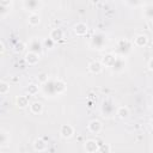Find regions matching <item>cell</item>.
Wrapping results in <instances>:
<instances>
[{
    "label": "cell",
    "mask_w": 153,
    "mask_h": 153,
    "mask_svg": "<svg viewBox=\"0 0 153 153\" xmlns=\"http://www.w3.org/2000/svg\"><path fill=\"white\" fill-rule=\"evenodd\" d=\"M116 115L120 118H122V120L128 118V116H129V109L127 106H118L117 110H116Z\"/></svg>",
    "instance_id": "obj_23"
},
{
    "label": "cell",
    "mask_w": 153,
    "mask_h": 153,
    "mask_svg": "<svg viewBox=\"0 0 153 153\" xmlns=\"http://www.w3.org/2000/svg\"><path fill=\"white\" fill-rule=\"evenodd\" d=\"M74 134V128L73 126L71 124H62L61 128H60V135L63 137V139H69L72 137Z\"/></svg>",
    "instance_id": "obj_9"
},
{
    "label": "cell",
    "mask_w": 153,
    "mask_h": 153,
    "mask_svg": "<svg viewBox=\"0 0 153 153\" xmlns=\"http://www.w3.org/2000/svg\"><path fill=\"white\" fill-rule=\"evenodd\" d=\"M133 42L126 39V38H121L116 42V48H115V51H116V55L121 56V57H126L133 49Z\"/></svg>",
    "instance_id": "obj_1"
},
{
    "label": "cell",
    "mask_w": 153,
    "mask_h": 153,
    "mask_svg": "<svg viewBox=\"0 0 153 153\" xmlns=\"http://www.w3.org/2000/svg\"><path fill=\"white\" fill-rule=\"evenodd\" d=\"M84 148L87 153H96L99 151V143L96 140H87L84 145Z\"/></svg>",
    "instance_id": "obj_11"
},
{
    "label": "cell",
    "mask_w": 153,
    "mask_h": 153,
    "mask_svg": "<svg viewBox=\"0 0 153 153\" xmlns=\"http://www.w3.org/2000/svg\"><path fill=\"white\" fill-rule=\"evenodd\" d=\"M54 44H55V42H54L53 39H50L49 37L43 41V47H44V48H45V47H47V48L49 47V49H51V48L54 47Z\"/></svg>",
    "instance_id": "obj_29"
},
{
    "label": "cell",
    "mask_w": 153,
    "mask_h": 153,
    "mask_svg": "<svg viewBox=\"0 0 153 153\" xmlns=\"http://www.w3.org/2000/svg\"><path fill=\"white\" fill-rule=\"evenodd\" d=\"M152 148H153V142H152Z\"/></svg>",
    "instance_id": "obj_35"
},
{
    "label": "cell",
    "mask_w": 153,
    "mask_h": 153,
    "mask_svg": "<svg viewBox=\"0 0 153 153\" xmlns=\"http://www.w3.org/2000/svg\"><path fill=\"white\" fill-rule=\"evenodd\" d=\"M42 92L45 97H55L56 94V90H55V80L54 79H49L47 82H44L42 85Z\"/></svg>",
    "instance_id": "obj_4"
},
{
    "label": "cell",
    "mask_w": 153,
    "mask_h": 153,
    "mask_svg": "<svg viewBox=\"0 0 153 153\" xmlns=\"http://www.w3.org/2000/svg\"><path fill=\"white\" fill-rule=\"evenodd\" d=\"M87 30H88L87 24H85V23H82V22L76 23V24L74 25V27H73L74 33L78 35V36H85V35L87 33Z\"/></svg>",
    "instance_id": "obj_12"
},
{
    "label": "cell",
    "mask_w": 153,
    "mask_h": 153,
    "mask_svg": "<svg viewBox=\"0 0 153 153\" xmlns=\"http://www.w3.org/2000/svg\"><path fill=\"white\" fill-rule=\"evenodd\" d=\"M149 124H151V128H152V129H153V118H152V120H151V121H149Z\"/></svg>",
    "instance_id": "obj_33"
},
{
    "label": "cell",
    "mask_w": 153,
    "mask_h": 153,
    "mask_svg": "<svg viewBox=\"0 0 153 153\" xmlns=\"http://www.w3.org/2000/svg\"><path fill=\"white\" fill-rule=\"evenodd\" d=\"M8 142H10V135L5 130H1V146L5 147Z\"/></svg>",
    "instance_id": "obj_26"
},
{
    "label": "cell",
    "mask_w": 153,
    "mask_h": 153,
    "mask_svg": "<svg viewBox=\"0 0 153 153\" xmlns=\"http://www.w3.org/2000/svg\"><path fill=\"white\" fill-rule=\"evenodd\" d=\"M87 129L92 134H99L100 130H102V123H100V121H98V120L90 121L88 124H87Z\"/></svg>",
    "instance_id": "obj_10"
},
{
    "label": "cell",
    "mask_w": 153,
    "mask_h": 153,
    "mask_svg": "<svg viewBox=\"0 0 153 153\" xmlns=\"http://www.w3.org/2000/svg\"><path fill=\"white\" fill-rule=\"evenodd\" d=\"M5 51V45H4V42H1V54H4Z\"/></svg>",
    "instance_id": "obj_32"
},
{
    "label": "cell",
    "mask_w": 153,
    "mask_h": 153,
    "mask_svg": "<svg viewBox=\"0 0 153 153\" xmlns=\"http://www.w3.org/2000/svg\"><path fill=\"white\" fill-rule=\"evenodd\" d=\"M55 90H56V94H57V96L63 94V93L66 92V90H67L66 82L62 81V80H60V79L55 80Z\"/></svg>",
    "instance_id": "obj_18"
},
{
    "label": "cell",
    "mask_w": 153,
    "mask_h": 153,
    "mask_svg": "<svg viewBox=\"0 0 153 153\" xmlns=\"http://www.w3.org/2000/svg\"><path fill=\"white\" fill-rule=\"evenodd\" d=\"M106 43H108V37L103 32H94L90 39V45L97 50L103 49L106 45Z\"/></svg>",
    "instance_id": "obj_2"
},
{
    "label": "cell",
    "mask_w": 153,
    "mask_h": 153,
    "mask_svg": "<svg viewBox=\"0 0 153 153\" xmlns=\"http://www.w3.org/2000/svg\"><path fill=\"white\" fill-rule=\"evenodd\" d=\"M16 103H17V105L19 108L24 109V108H26L29 105V99H27L26 96H19V97L16 98Z\"/></svg>",
    "instance_id": "obj_24"
},
{
    "label": "cell",
    "mask_w": 153,
    "mask_h": 153,
    "mask_svg": "<svg viewBox=\"0 0 153 153\" xmlns=\"http://www.w3.org/2000/svg\"><path fill=\"white\" fill-rule=\"evenodd\" d=\"M152 109H153V102H152Z\"/></svg>",
    "instance_id": "obj_34"
},
{
    "label": "cell",
    "mask_w": 153,
    "mask_h": 153,
    "mask_svg": "<svg viewBox=\"0 0 153 153\" xmlns=\"http://www.w3.org/2000/svg\"><path fill=\"white\" fill-rule=\"evenodd\" d=\"M103 67H104V66H103V63H102L100 61H92V62H90L88 66H87L90 73H92V74H99V73H102Z\"/></svg>",
    "instance_id": "obj_13"
},
{
    "label": "cell",
    "mask_w": 153,
    "mask_h": 153,
    "mask_svg": "<svg viewBox=\"0 0 153 153\" xmlns=\"http://www.w3.org/2000/svg\"><path fill=\"white\" fill-rule=\"evenodd\" d=\"M30 111L33 115H39L43 111V104L41 102H32L30 104Z\"/></svg>",
    "instance_id": "obj_19"
},
{
    "label": "cell",
    "mask_w": 153,
    "mask_h": 153,
    "mask_svg": "<svg viewBox=\"0 0 153 153\" xmlns=\"http://www.w3.org/2000/svg\"><path fill=\"white\" fill-rule=\"evenodd\" d=\"M8 92H10V85L6 81H1L0 82V94L1 96H5Z\"/></svg>",
    "instance_id": "obj_25"
},
{
    "label": "cell",
    "mask_w": 153,
    "mask_h": 153,
    "mask_svg": "<svg viewBox=\"0 0 153 153\" xmlns=\"http://www.w3.org/2000/svg\"><path fill=\"white\" fill-rule=\"evenodd\" d=\"M118 57V55H116L115 53H109V54H105L102 59V63L103 66H106L109 68H111L114 66V63L116 62V59Z\"/></svg>",
    "instance_id": "obj_7"
},
{
    "label": "cell",
    "mask_w": 153,
    "mask_h": 153,
    "mask_svg": "<svg viewBox=\"0 0 153 153\" xmlns=\"http://www.w3.org/2000/svg\"><path fill=\"white\" fill-rule=\"evenodd\" d=\"M47 147H48V145H47V142H45L42 137H38V139L35 141V143H33V148H35L36 151H38V152L45 151Z\"/></svg>",
    "instance_id": "obj_21"
},
{
    "label": "cell",
    "mask_w": 153,
    "mask_h": 153,
    "mask_svg": "<svg viewBox=\"0 0 153 153\" xmlns=\"http://www.w3.org/2000/svg\"><path fill=\"white\" fill-rule=\"evenodd\" d=\"M148 68H149L151 71H153V57L148 61Z\"/></svg>",
    "instance_id": "obj_31"
},
{
    "label": "cell",
    "mask_w": 153,
    "mask_h": 153,
    "mask_svg": "<svg viewBox=\"0 0 153 153\" xmlns=\"http://www.w3.org/2000/svg\"><path fill=\"white\" fill-rule=\"evenodd\" d=\"M27 22L31 26H37L41 23V17H39L38 13H30V16L27 18Z\"/></svg>",
    "instance_id": "obj_22"
},
{
    "label": "cell",
    "mask_w": 153,
    "mask_h": 153,
    "mask_svg": "<svg viewBox=\"0 0 153 153\" xmlns=\"http://www.w3.org/2000/svg\"><path fill=\"white\" fill-rule=\"evenodd\" d=\"M124 68H126V60H124V57H121V56H118L117 59H116V62L114 63V66L110 68V69H112L114 72H122V71H124Z\"/></svg>",
    "instance_id": "obj_15"
},
{
    "label": "cell",
    "mask_w": 153,
    "mask_h": 153,
    "mask_svg": "<svg viewBox=\"0 0 153 153\" xmlns=\"http://www.w3.org/2000/svg\"><path fill=\"white\" fill-rule=\"evenodd\" d=\"M49 38L53 39L55 43H56V42H60V41L63 38V31H62L61 29H59V27H55V29H53V30L50 31Z\"/></svg>",
    "instance_id": "obj_16"
},
{
    "label": "cell",
    "mask_w": 153,
    "mask_h": 153,
    "mask_svg": "<svg viewBox=\"0 0 153 153\" xmlns=\"http://www.w3.org/2000/svg\"><path fill=\"white\" fill-rule=\"evenodd\" d=\"M37 79H38V81L43 85L44 82H47L48 80H49V78H48V75L47 74H44V73H41V74H38V76H37Z\"/></svg>",
    "instance_id": "obj_30"
},
{
    "label": "cell",
    "mask_w": 153,
    "mask_h": 153,
    "mask_svg": "<svg viewBox=\"0 0 153 153\" xmlns=\"http://www.w3.org/2000/svg\"><path fill=\"white\" fill-rule=\"evenodd\" d=\"M25 61L30 65V66H35L38 61H39V55L38 54H35L32 51H27L25 54Z\"/></svg>",
    "instance_id": "obj_17"
},
{
    "label": "cell",
    "mask_w": 153,
    "mask_h": 153,
    "mask_svg": "<svg viewBox=\"0 0 153 153\" xmlns=\"http://www.w3.org/2000/svg\"><path fill=\"white\" fill-rule=\"evenodd\" d=\"M43 2L38 1V0H25L23 1V7L27 11H30L31 13H37V11L42 7Z\"/></svg>",
    "instance_id": "obj_5"
},
{
    "label": "cell",
    "mask_w": 153,
    "mask_h": 153,
    "mask_svg": "<svg viewBox=\"0 0 153 153\" xmlns=\"http://www.w3.org/2000/svg\"><path fill=\"white\" fill-rule=\"evenodd\" d=\"M116 106H115V103L112 102V99L110 98H106L103 100L102 103V106H100V112L103 114V116H106V117H110L111 115H114L116 112Z\"/></svg>",
    "instance_id": "obj_3"
},
{
    "label": "cell",
    "mask_w": 153,
    "mask_h": 153,
    "mask_svg": "<svg viewBox=\"0 0 153 153\" xmlns=\"http://www.w3.org/2000/svg\"><path fill=\"white\" fill-rule=\"evenodd\" d=\"M43 48H44L43 47V42L37 37H33L29 43V51H32V53L38 54V55L42 53Z\"/></svg>",
    "instance_id": "obj_6"
},
{
    "label": "cell",
    "mask_w": 153,
    "mask_h": 153,
    "mask_svg": "<svg viewBox=\"0 0 153 153\" xmlns=\"http://www.w3.org/2000/svg\"><path fill=\"white\" fill-rule=\"evenodd\" d=\"M111 151V147L109 143H99V151L100 153H110Z\"/></svg>",
    "instance_id": "obj_27"
},
{
    "label": "cell",
    "mask_w": 153,
    "mask_h": 153,
    "mask_svg": "<svg viewBox=\"0 0 153 153\" xmlns=\"http://www.w3.org/2000/svg\"><path fill=\"white\" fill-rule=\"evenodd\" d=\"M13 6V1H6L1 0L0 1V16L1 18H5L8 12H11V8Z\"/></svg>",
    "instance_id": "obj_8"
},
{
    "label": "cell",
    "mask_w": 153,
    "mask_h": 153,
    "mask_svg": "<svg viewBox=\"0 0 153 153\" xmlns=\"http://www.w3.org/2000/svg\"><path fill=\"white\" fill-rule=\"evenodd\" d=\"M27 92H29V94H36V93L38 92V86L35 85V84L29 85V87H27Z\"/></svg>",
    "instance_id": "obj_28"
},
{
    "label": "cell",
    "mask_w": 153,
    "mask_h": 153,
    "mask_svg": "<svg viewBox=\"0 0 153 153\" xmlns=\"http://www.w3.org/2000/svg\"><path fill=\"white\" fill-rule=\"evenodd\" d=\"M147 43H148V37H147L146 35H143V33L137 35V36L134 38V41H133V44H134L135 47H137V48L146 47Z\"/></svg>",
    "instance_id": "obj_14"
},
{
    "label": "cell",
    "mask_w": 153,
    "mask_h": 153,
    "mask_svg": "<svg viewBox=\"0 0 153 153\" xmlns=\"http://www.w3.org/2000/svg\"><path fill=\"white\" fill-rule=\"evenodd\" d=\"M143 16L148 20H153V2L145 4L143 7Z\"/></svg>",
    "instance_id": "obj_20"
}]
</instances>
